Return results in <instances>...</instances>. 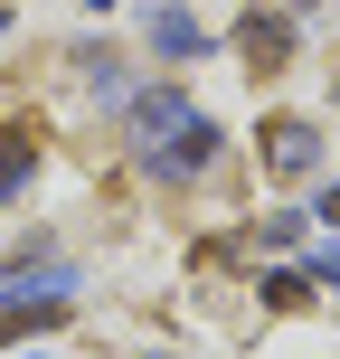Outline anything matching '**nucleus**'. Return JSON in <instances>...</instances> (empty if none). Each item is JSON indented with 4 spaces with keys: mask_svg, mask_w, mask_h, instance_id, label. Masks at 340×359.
Listing matches in <instances>:
<instances>
[{
    "mask_svg": "<svg viewBox=\"0 0 340 359\" xmlns=\"http://www.w3.org/2000/svg\"><path fill=\"white\" fill-rule=\"evenodd\" d=\"M236 48H246V67H255V76H274V67L293 57V19H284V10H255L246 29H236Z\"/></svg>",
    "mask_w": 340,
    "mask_h": 359,
    "instance_id": "f257e3e1",
    "label": "nucleus"
},
{
    "mask_svg": "<svg viewBox=\"0 0 340 359\" xmlns=\"http://www.w3.org/2000/svg\"><path fill=\"white\" fill-rule=\"evenodd\" d=\"M312 161H322V142H312V123H293V114H274V123H265V170L303 180Z\"/></svg>",
    "mask_w": 340,
    "mask_h": 359,
    "instance_id": "f03ea898",
    "label": "nucleus"
},
{
    "mask_svg": "<svg viewBox=\"0 0 340 359\" xmlns=\"http://www.w3.org/2000/svg\"><path fill=\"white\" fill-rule=\"evenodd\" d=\"M208 151H217V133H208V123H198V114H189V123L170 133V142H151V161H161V170L179 180V170H198V161H208Z\"/></svg>",
    "mask_w": 340,
    "mask_h": 359,
    "instance_id": "7ed1b4c3",
    "label": "nucleus"
},
{
    "mask_svg": "<svg viewBox=\"0 0 340 359\" xmlns=\"http://www.w3.org/2000/svg\"><path fill=\"white\" fill-rule=\"evenodd\" d=\"M48 322H67V293H10L0 303V331H48Z\"/></svg>",
    "mask_w": 340,
    "mask_h": 359,
    "instance_id": "20e7f679",
    "label": "nucleus"
},
{
    "mask_svg": "<svg viewBox=\"0 0 340 359\" xmlns=\"http://www.w3.org/2000/svg\"><path fill=\"white\" fill-rule=\"evenodd\" d=\"M29 161H38V133H29V123H0V198L29 180Z\"/></svg>",
    "mask_w": 340,
    "mask_h": 359,
    "instance_id": "39448f33",
    "label": "nucleus"
},
{
    "mask_svg": "<svg viewBox=\"0 0 340 359\" xmlns=\"http://www.w3.org/2000/svg\"><path fill=\"white\" fill-rule=\"evenodd\" d=\"M312 284H340V246H331V255H322V265H312Z\"/></svg>",
    "mask_w": 340,
    "mask_h": 359,
    "instance_id": "423d86ee",
    "label": "nucleus"
}]
</instances>
